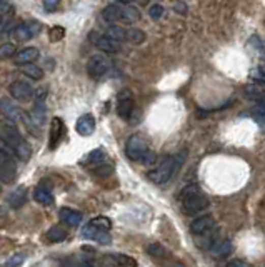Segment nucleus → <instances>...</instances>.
<instances>
[{
	"label": "nucleus",
	"mask_w": 265,
	"mask_h": 267,
	"mask_svg": "<svg viewBox=\"0 0 265 267\" xmlns=\"http://www.w3.org/2000/svg\"><path fill=\"white\" fill-rule=\"evenodd\" d=\"M125 155L129 157L132 162H140V164H154L155 154L150 149L149 142L140 136H130L127 144H125Z\"/></svg>",
	"instance_id": "1"
},
{
	"label": "nucleus",
	"mask_w": 265,
	"mask_h": 267,
	"mask_svg": "<svg viewBox=\"0 0 265 267\" xmlns=\"http://www.w3.org/2000/svg\"><path fill=\"white\" fill-rule=\"evenodd\" d=\"M184 162V155H170V157H165L154 171L147 172V177L150 182L157 185H164L167 184L168 180L172 179V175L179 171V167L182 166Z\"/></svg>",
	"instance_id": "2"
},
{
	"label": "nucleus",
	"mask_w": 265,
	"mask_h": 267,
	"mask_svg": "<svg viewBox=\"0 0 265 267\" xmlns=\"http://www.w3.org/2000/svg\"><path fill=\"white\" fill-rule=\"evenodd\" d=\"M180 199H182L184 210L190 216L200 214V212L209 209L210 205V200L203 196L197 185H187L180 194Z\"/></svg>",
	"instance_id": "3"
},
{
	"label": "nucleus",
	"mask_w": 265,
	"mask_h": 267,
	"mask_svg": "<svg viewBox=\"0 0 265 267\" xmlns=\"http://www.w3.org/2000/svg\"><path fill=\"white\" fill-rule=\"evenodd\" d=\"M42 30V23L37 22V20H25L19 23L17 27L12 29V39L17 40V42H27L30 39L37 37V35L40 34Z\"/></svg>",
	"instance_id": "4"
},
{
	"label": "nucleus",
	"mask_w": 265,
	"mask_h": 267,
	"mask_svg": "<svg viewBox=\"0 0 265 267\" xmlns=\"http://www.w3.org/2000/svg\"><path fill=\"white\" fill-rule=\"evenodd\" d=\"M83 166L92 169L95 174H108L110 172V167H108V155L105 154V150L102 147L92 150V152L83 159Z\"/></svg>",
	"instance_id": "5"
},
{
	"label": "nucleus",
	"mask_w": 265,
	"mask_h": 267,
	"mask_svg": "<svg viewBox=\"0 0 265 267\" xmlns=\"http://www.w3.org/2000/svg\"><path fill=\"white\" fill-rule=\"evenodd\" d=\"M135 112V104H134V95H132L130 89H122L117 97V114L120 119L124 120H132V115Z\"/></svg>",
	"instance_id": "6"
},
{
	"label": "nucleus",
	"mask_w": 265,
	"mask_h": 267,
	"mask_svg": "<svg viewBox=\"0 0 265 267\" xmlns=\"http://www.w3.org/2000/svg\"><path fill=\"white\" fill-rule=\"evenodd\" d=\"M17 177V162L7 150L0 147V180L10 184Z\"/></svg>",
	"instance_id": "7"
},
{
	"label": "nucleus",
	"mask_w": 265,
	"mask_h": 267,
	"mask_svg": "<svg viewBox=\"0 0 265 267\" xmlns=\"http://www.w3.org/2000/svg\"><path fill=\"white\" fill-rule=\"evenodd\" d=\"M0 137H2V141L5 142V145L10 147L12 150H15L20 145V142L23 141L22 134L15 127V124L10 122V120L0 125Z\"/></svg>",
	"instance_id": "8"
},
{
	"label": "nucleus",
	"mask_w": 265,
	"mask_h": 267,
	"mask_svg": "<svg viewBox=\"0 0 265 267\" xmlns=\"http://www.w3.org/2000/svg\"><path fill=\"white\" fill-rule=\"evenodd\" d=\"M108 69H110V62L105 56H100V54L92 56L87 62V74L92 78H102L108 72Z\"/></svg>",
	"instance_id": "9"
},
{
	"label": "nucleus",
	"mask_w": 265,
	"mask_h": 267,
	"mask_svg": "<svg viewBox=\"0 0 265 267\" xmlns=\"http://www.w3.org/2000/svg\"><path fill=\"white\" fill-rule=\"evenodd\" d=\"M80 234H82L83 239L95 241V242H99V244H104V246L110 244V242H112V237H110V234H108V230L99 229L97 226H94L92 222H89L87 226H83Z\"/></svg>",
	"instance_id": "10"
},
{
	"label": "nucleus",
	"mask_w": 265,
	"mask_h": 267,
	"mask_svg": "<svg viewBox=\"0 0 265 267\" xmlns=\"http://www.w3.org/2000/svg\"><path fill=\"white\" fill-rule=\"evenodd\" d=\"M0 114L7 120H10V122H19L22 119V112L19 105L12 99H9V97H2V99H0Z\"/></svg>",
	"instance_id": "11"
},
{
	"label": "nucleus",
	"mask_w": 265,
	"mask_h": 267,
	"mask_svg": "<svg viewBox=\"0 0 265 267\" xmlns=\"http://www.w3.org/2000/svg\"><path fill=\"white\" fill-rule=\"evenodd\" d=\"M10 95L17 100H30L34 97V87L28 82H14L9 87Z\"/></svg>",
	"instance_id": "12"
},
{
	"label": "nucleus",
	"mask_w": 265,
	"mask_h": 267,
	"mask_svg": "<svg viewBox=\"0 0 265 267\" xmlns=\"http://www.w3.org/2000/svg\"><path fill=\"white\" fill-rule=\"evenodd\" d=\"M94 44L97 45L99 50H102L104 54H117L120 50V42L115 40V39H112V37H108V35H99V34H95V40H94Z\"/></svg>",
	"instance_id": "13"
},
{
	"label": "nucleus",
	"mask_w": 265,
	"mask_h": 267,
	"mask_svg": "<svg viewBox=\"0 0 265 267\" xmlns=\"http://www.w3.org/2000/svg\"><path fill=\"white\" fill-rule=\"evenodd\" d=\"M45 119H47V111H45L44 102H35V105L30 109V112H28L27 125L34 124L37 129H40V127H44Z\"/></svg>",
	"instance_id": "14"
},
{
	"label": "nucleus",
	"mask_w": 265,
	"mask_h": 267,
	"mask_svg": "<svg viewBox=\"0 0 265 267\" xmlns=\"http://www.w3.org/2000/svg\"><path fill=\"white\" fill-rule=\"evenodd\" d=\"M217 237H219V232H217L215 226L212 229L205 230V232L202 234H197L195 235V244L198 249H202V251H209V249H212V246L217 242Z\"/></svg>",
	"instance_id": "15"
},
{
	"label": "nucleus",
	"mask_w": 265,
	"mask_h": 267,
	"mask_svg": "<svg viewBox=\"0 0 265 267\" xmlns=\"http://www.w3.org/2000/svg\"><path fill=\"white\" fill-rule=\"evenodd\" d=\"M75 130L80 134L82 137H90L95 132V117L92 114H83L79 117L75 124Z\"/></svg>",
	"instance_id": "16"
},
{
	"label": "nucleus",
	"mask_w": 265,
	"mask_h": 267,
	"mask_svg": "<svg viewBox=\"0 0 265 267\" xmlns=\"http://www.w3.org/2000/svg\"><path fill=\"white\" fill-rule=\"evenodd\" d=\"M40 57V50L37 47H25L22 50L15 52L14 56V62L17 65H23V64H28V62H35Z\"/></svg>",
	"instance_id": "17"
},
{
	"label": "nucleus",
	"mask_w": 265,
	"mask_h": 267,
	"mask_svg": "<svg viewBox=\"0 0 265 267\" xmlns=\"http://www.w3.org/2000/svg\"><path fill=\"white\" fill-rule=\"evenodd\" d=\"M58 217L64 224H67L70 227H77L82 221V212L70 209V207H62L58 210Z\"/></svg>",
	"instance_id": "18"
},
{
	"label": "nucleus",
	"mask_w": 265,
	"mask_h": 267,
	"mask_svg": "<svg viewBox=\"0 0 265 267\" xmlns=\"http://www.w3.org/2000/svg\"><path fill=\"white\" fill-rule=\"evenodd\" d=\"M120 17H122V4H108L107 7L102 10V19L107 23H115L120 22Z\"/></svg>",
	"instance_id": "19"
},
{
	"label": "nucleus",
	"mask_w": 265,
	"mask_h": 267,
	"mask_svg": "<svg viewBox=\"0 0 265 267\" xmlns=\"http://www.w3.org/2000/svg\"><path fill=\"white\" fill-rule=\"evenodd\" d=\"M215 226V221L212 219L210 216H202V217H197L195 221H192L190 224V232L197 235V234H202L205 230L212 229Z\"/></svg>",
	"instance_id": "20"
},
{
	"label": "nucleus",
	"mask_w": 265,
	"mask_h": 267,
	"mask_svg": "<svg viewBox=\"0 0 265 267\" xmlns=\"http://www.w3.org/2000/svg\"><path fill=\"white\" fill-rule=\"evenodd\" d=\"M140 10H138L134 4H122V17L120 22L124 23H135L140 20Z\"/></svg>",
	"instance_id": "21"
},
{
	"label": "nucleus",
	"mask_w": 265,
	"mask_h": 267,
	"mask_svg": "<svg viewBox=\"0 0 265 267\" xmlns=\"http://www.w3.org/2000/svg\"><path fill=\"white\" fill-rule=\"evenodd\" d=\"M7 202L12 209H20L23 204L27 202V189L25 187H17V189L7 197Z\"/></svg>",
	"instance_id": "22"
},
{
	"label": "nucleus",
	"mask_w": 265,
	"mask_h": 267,
	"mask_svg": "<svg viewBox=\"0 0 265 267\" xmlns=\"http://www.w3.org/2000/svg\"><path fill=\"white\" fill-rule=\"evenodd\" d=\"M62 130H64L62 119L55 117L52 120V125H50V141H49V147L50 149H55V145L60 141V136H62Z\"/></svg>",
	"instance_id": "23"
},
{
	"label": "nucleus",
	"mask_w": 265,
	"mask_h": 267,
	"mask_svg": "<svg viewBox=\"0 0 265 267\" xmlns=\"http://www.w3.org/2000/svg\"><path fill=\"white\" fill-rule=\"evenodd\" d=\"M34 199L35 202H39L42 205H52L53 204V196L49 189H45V187L39 185L37 189L34 191Z\"/></svg>",
	"instance_id": "24"
},
{
	"label": "nucleus",
	"mask_w": 265,
	"mask_h": 267,
	"mask_svg": "<svg viewBox=\"0 0 265 267\" xmlns=\"http://www.w3.org/2000/svg\"><path fill=\"white\" fill-rule=\"evenodd\" d=\"M230 252H232V241H228V239L212 246V254H214V257H217V259L230 256Z\"/></svg>",
	"instance_id": "25"
},
{
	"label": "nucleus",
	"mask_w": 265,
	"mask_h": 267,
	"mask_svg": "<svg viewBox=\"0 0 265 267\" xmlns=\"http://www.w3.org/2000/svg\"><path fill=\"white\" fill-rule=\"evenodd\" d=\"M22 74L27 75L28 78H32V81H42L44 70H42L39 65H35L34 62H28V64L22 65Z\"/></svg>",
	"instance_id": "26"
},
{
	"label": "nucleus",
	"mask_w": 265,
	"mask_h": 267,
	"mask_svg": "<svg viewBox=\"0 0 265 267\" xmlns=\"http://www.w3.org/2000/svg\"><path fill=\"white\" fill-rule=\"evenodd\" d=\"M47 239L50 242H64L67 239V230L62 229L60 226H53L47 230Z\"/></svg>",
	"instance_id": "27"
},
{
	"label": "nucleus",
	"mask_w": 265,
	"mask_h": 267,
	"mask_svg": "<svg viewBox=\"0 0 265 267\" xmlns=\"http://www.w3.org/2000/svg\"><path fill=\"white\" fill-rule=\"evenodd\" d=\"M125 40L132 42L134 45H140L145 42V34L142 32L140 29H127V34H125Z\"/></svg>",
	"instance_id": "28"
},
{
	"label": "nucleus",
	"mask_w": 265,
	"mask_h": 267,
	"mask_svg": "<svg viewBox=\"0 0 265 267\" xmlns=\"http://www.w3.org/2000/svg\"><path fill=\"white\" fill-rule=\"evenodd\" d=\"M125 34H127V29H124L122 25H115V23L108 25L107 27V32H105V35H108V37L115 39L119 42H124L125 40Z\"/></svg>",
	"instance_id": "29"
},
{
	"label": "nucleus",
	"mask_w": 265,
	"mask_h": 267,
	"mask_svg": "<svg viewBox=\"0 0 265 267\" xmlns=\"http://www.w3.org/2000/svg\"><path fill=\"white\" fill-rule=\"evenodd\" d=\"M110 257L115 265H137V260L125 256V254H110Z\"/></svg>",
	"instance_id": "30"
},
{
	"label": "nucleus",
	"mask_w": 265,
	"mask_h": 267,
	"mask_svg": "<svg viewBox=\"0 0 265 267\" xmlns=\"http://www.w3.org/2000/svg\"><path fill=\"white\" fill-rule=\"evenodd\" d=\"M147 254L149 256H152L155 259H160L165 256V249L162 247L160 244H157V242H152V244L147 246Z\"/></svg>",
	"instance_id": "31"
},
{
	"label": "nucleus",
	"mask_w": 265,
	"mask_h": 267,
	"mask_svg": "<svg viewBox=\"0 0 265 267\" xmlns=\"http://www.w3.org/2000/svg\"><path fill=\"white\" fill-rule=\"evenodd\" d=\"M164 14H165V9L162 7L160 4H152L149 7V17L152 20H160L162 17H164Z\"/></svg>",
	"instance_id": "32"
},
{
	"label": "nucleus",
	"mask_w": 265,
	"mask_h": 267,
	"mask_svg": "<svg viewBox=\"0 0 265 267\" xmlns=\"http://www.w3.org/2000/svg\"><path fill=\"white\" fill-rule=\"evenodd\" d=\"M90 222H92L94 226H97L99 229H104V230H110L112 229V221L108 219V217H105V216L95 217V219H92Z\"/></svg>",
	"instance_id": "33"
},
{
	"label": "nucleus",
	"mask_w": 265,
	"mask_h": 267,
	"mask_svg": "<svg viewBox=\"0 0 265 267\" xmlns=\"http://www.w3.org/2000/svg\"><path fill=\"white\" fill-rule=\"evenodd\" d=\"M15 56V45L14 44H2L0 45V60L10 59Z\"/></svg>",
	"instance_id": "34"
},
{
	"label": "nucleus",
	"mask_w": 265,
	"mask_h": 267,
	"mask_svg": "<svg viewBox=\"0 0 265 267\" xmlns=\"http://www.w3.org/2000/svg\"><path fill=\"white\" fill-rule=\"evenodd\" d=\"M245 92H247V97L249 99H252V100H258V102H262V99H263V94H262V90L258 89V87H255V86H249V87H245Z\"/></svg>",
	"instance_id": "35"
},
{
	"label": "nucleus",
	"mask_w": 265,
	"mask_h": 267,
	"mask_svg": "<svg viewBox=\"0 0 265 267\" xmlns=\"http://www.w3.org/2000/svg\"><path fill=\"white\" fill-rule=\"evenodd\" d=\"M64 35H65V29H64V27H60V25L52 27V29H50V32H49V37H50L52 42H58V40H62V39H64Z\"/></svg>",
	"instance_id": "36"
},
{
	"label": "nucleus",
	"mask_w": 265,
	"mask_h": 267,
	"mask_svg": "<svg viewBox=\"0 0 265 267\" xmlns=\"http://www.w3.org/2000/svg\"><path fill=\"white\" fill-rule=\"evenodd\" d=\"M14 12V7H12V4L9 0H0V15H5L7 17L9 14Z\"/></svg>",
	"instance_id": "37"
},
{
	"label": "nucleus",
	"mask_w": 265,
	"mask_h": 267,
	"mask_svg": "<svg viewBox=\"0 0 265 267\" xmlns=\"http://www.w3.org/2000/svg\"><path fill=\"white\" fill-rule=\"evenodd\" d=\"M44 9L47 12H55L58 9V4H60V0H44Z\"/></svg>",
	"instance_id": "38"
},
{
	"label": "nucleus",
	"mask_w": 265,
	"mask_h": 267,
	"mask_svg": "<svg viewBox=\"0 0 265 267\" xmlns=\"http://www.w3.org/2000/svg\"><path fill=\"white\" fill-rule=\"evenodd\" d=\"M23 262V256L22 254H15L14 257H10L7 262H5V265H20Z\"/></svg>",
	"instance_id": "39"
},
{
	"label": "nucleus",
	"mask_w": 265,
	"mask_h": 267,
	"mask_svg": "<svg viewBox=\"0 0 265 267\" xmlns=\"http://www.w3.org/2000/svg\"><path fill=\"white\" fill-rule=\"evenodd\" d=\"M252 78H255V82L258 84H263V70L262 69H257V70H252Z\"/></svg>",
	"instance_id": "40"
},
{
	"label": "nucleus",
	"mask_w": 265,
	"mask_h": 267,
	"mask_svg": "<svg viewBox=\"0 0 265 267\" xmlns=\"http://www.w3.org/2000/svg\"><path fill=\"white\" fill-rule=\"evenodd\" d=\"M45 95H47V89H39L37 92H34L35 102H44L45 100Z\"/></svg>",
	"instance_id": "41"
},
{
	"label": "nucleus",
	"mask_w": 265,
	"mask_h": 267,
	"mask_svg": "<svg viewBox=\"0 0 265 267\" xmlns=\"http://www.w3.org/2000/svg\"><path fill=\"white\" fill-rule=\"evenodd\" d=\"M227 265H230V267H247V265H249V262L240 260V259H233V260H228Z\"/></svg>",
	"instance_id": "42"
},
{
	"label": "nucleus",
	"mask_w": 265,
	"mask_h": 267,
	"mask_svg": "<svg viewBox=\"0 0 265 267\" xmlns=\"http://www.w3.org/2000/svg\"><path fill=\"white\" fill-rule=\"evenodd\" d=\"M119 4H147L149 0H115Z\"/></svg>",
	"instance_id": "43"
},
{
	"label": "nucleus",
	"mask_w": 265,
	"mask_h": 267,
	"mask_svg": "<svg viewBox=\"0 0 265 267\" xmlns=\"http://www.w3.org/2000/svg\"><path fill=\"white\" fill-rule=\"evenodd\" d=\"M173 10H179V12H182V14H184V12H185V5L180 2V0H177V2L173 4Z\"/></svg>",
	"instance_id": "44"
},
{
	"label": "nucleus",
	"mask_w": 265,
	"mask_h": 267,
	"mask_svg": "<svg viewBox=\"0 0 265 267\" xmlns=\"http://www.w3.org/2000/svg\"><path fill=\"white\" fill-rule=\"evenodd\" d=\"M5 25V15H0V29H4Z\"/></svg>",
	"instance_id": "45"
},
{
	"label": "nucleus",
	"mask_w": 265,
	"mask_h": 267,
	"mask_svg": "<svg viewBox=\"0 0 265 267\" xmlns=\"http://www.w3.org/2000/svg\"><path fill=\"white\" fill-rule=\"evenodd\" d=\"M2 214H4V210H2V209H0V216H2Z\"/></svg>",
	"instance_id": "46"
}]
</instances>
